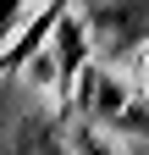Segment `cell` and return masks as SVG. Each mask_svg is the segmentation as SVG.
<instances>
[{"mask_svg": "<svg viewBox=\"0 0 149 155\" xmlns=\"http://www.w3.org/2000/svg\"><path fill=\"white\" fill-rule=\"evenodd\" d=\"M127 78H133V89H144V94H149V39L133 50V61H127Z\"/></svg>", "mask_w": 149, "mask_h": 155, "instance_id": "cell-1", "label": "cell"}]
</instances>
